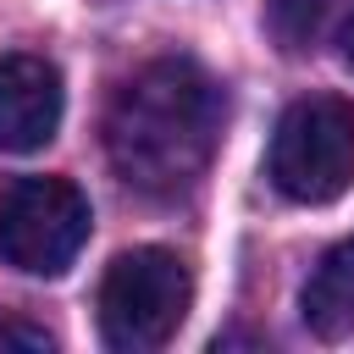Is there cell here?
<instances>
[{
    "label": "cell",
    "instance_id": "obj_1",
    "mask_svg": "<svg viewBox=\"0 0 354 354\" xmlns=\"http://www.w3.org/2000/svg\"><path fill=\"white\" fill-rule=\"evenodd\" d=\"M221 133V94L194 61H149L138 66L105 111V155L122 183L144 194H183Z\"/></svg>",
    "mask_w": 354,
    "mask_h": 354
},
{
    "label": "cell",
    "instance_id": "obj_2",
    "mask_svg": "<svg viewBox=\"0 0 354 354\" xmlns=\"http://www.w3.org/2000/svg\"><path fill=\"white\" fill-rule=\"evenodd\" d=\"M194 282L171 249H127L100 282V332L116 354H149L177 337Z\"/></svg>",
    "mask_w": 354,
    "mask_h": 354
},
{
    "label": "cell",
    "instance_id": "obj_3",
    "mask_svg": "<svg viewBox=\"0 0 354 354\" xmlns=\"http://www.w3.org/2000/svg\"><path fill=\"white\" fill-rule=\"evenodd\" d=\"M271 183L293 205H326L354 183V105L337 94H304L271 133Z\"/></svg>",
    "mask_w": 354,
    "mask_h": 354
},
{
    "label": "cell",
    "instance_id": "obj_4",
    "mask_svg": "<svg viewBox=\"0 0 354 354\" xmlns=\"http://www.w3.org/2000/svg\"><path fill=\"white\" fill-rule=\"evenodd\" d=\"M88 199L66 177H17L0 194V260L22 277H61L88 243Z\"/></svg>",
    "mask_w": 354,
    "mask_h": 354
},
{
    "label": "cell",
    "instance_id": "obj_5",
    "mask_svg": "<svg viewBox=\"0 0 354 354\" xmlns=\"http://www.w3.org/2000/svg\"><path fill=\"white\" fill-rule=\"evenodd\" d=\"M61 72L44 55H0V149H39L61 127Z\"/></svg>",
    "mask_w": 354,
    "mask_h": 354
},
{
    "label": "cell",
    "instance_id": "obj_6",
    "mask_svg": "<svg viewBox=\"0 0 354 354\" xmlns=\"http://www.w3.org/2000/svg\"><path fill=\"white\" fill-rule=\"evenodd\" d=\"M304 326L326 343L348 337L354 332V238L332 243L315 266V277L304 282Z\"/></svg>",
    "mask_w": 354,
    "mask_h": 354
},
{
    "label": "cell",
    "instance_id": "obj_7",
    "mask_svg": "<svg viewBox=\"0 0 354 354\" xmlns=\"http://www.w3.org/2000/svg\"><path fill=\"white\" fill-rule=\"evenodd\" d=\"M0 348H50V332H44V326L6 321V315H0Z\"/></svg>",
    "mask_w": 354,
    "mask_h": 354
},
{
    "label": "cell",
    "instance_id": "obj_8",
    "mask_svg": "<svg viewBox=\"0 0 354 354\" xmlns=\"http://www.w3.org/2000/svg\"><path fill=\"white\" fill-rule=\"evenodd\" d=\"M343 61L354 66V11H348V22H343Z\"/></svg>",
    "mask_w": 354,
    "mask_h": 354
}]
</instances>
